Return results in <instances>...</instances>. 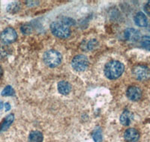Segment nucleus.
<instances>
[{"label": "nucleus", "mask_w": 150, "mask_h": 142, "mask_svg": "<svg viewBox=\"0 0 150 142\" xmlns=\"http://www.w3.org/2000/svg\"><path fill=\"white\" fill-rule=\"evenodd\" d=\"M125 70L122 63L118 61H111L105 65L104 74L110 79H116L122 76Z\"/></svg>", "instance_id": "1"}, {"label": "nucleus", "mask_w": 150, "mask_h": 142, "mask_svg": "<svg viewBox=\"0 0 150 142\" xmlns=\"http://www.w3.org/2000/svg\"><path fill=\"white\" fill-rule=\"evenodd\" d=\"M50 30L53 35L59 38H66L71 34L68 25L62 21H54L50 25Z\"/></svg>", "instance_id": "2"}, {"label": "nucleus", "mask_w": 150, "mask_h": 142, "mask_svg": "<svg viewBox=\"0 0 150 142\" xmlns=\"http://www.w3.org/2000/svg\"><path fill=\"white\" fill-rule=\"evenodd\" d=\"M62 56L58 51L48 50L44 55V61L50 67H56L62 62Z\"/></svg>", "instance_id": "3"}, {"label": "nucleus", "mask_w": 150, "mask_h": 142, "mask_svg": "<svg viewBox=\"0 0 150 142\" xmlns=\"http://www.w3.org/2000/svg\"><path fill=\"white\" fill-rule=\"evenodd\" d=\"M89 59L84 55H78L73 58L71 61V66L75 70L84 71L89 67Z\"/></svg>", "instance_id": "4"}, {"label": "nucleus", "mask_w": 150, "mask_h": 142, "mask_svg": "<svg viewBox=\"0 0 150 142\" xmlns=\"http://www.w3.org/2000/svg\"><path fill=\"white\" fill-rule=\"evenodd\" d=\"M132 73L137 79L140 81L147 80L150 78V69L144 65H137L132 70Z\"/></svg>", "instance_id": "5"}, {"label": "nucleus", "mask_w": 150, "mask_h": 142, "mask_svg": "<svg viewBox=\"0 0 150 142\" xmlns=\"http://www.w3.org/2000/svg\"><path fill=\"white\" fill-rule=\"evenodd\" d=\"M17 38V32L13 28H6L0 34V40L5 44H9L16 41Z\"/></svg>", "instance_id": "6"}, {"label": "nucleus", "mask_w": 150, "mask_h": 142, "mask_svg": "<svg viewBox=\"0 0 150 142\" xmlns=\"http://www.w3.org/2000/svg\"><path fill=\"white\" fill-rule=\"evenodd\" d=\"M126 95L131 101H137L141 98L142 91L138 87L131 86L127 90Z\"/></svg>", "instance_id": "7"}, {"label": "nucleus", "mask_w": 150, "mask_h": 142, "mask_svg": "<svg viewBox=\"0 0 150 142\" xmlns=\"http://www.w3.org/2000/svg\"><path fill=\"white\" fill-rule=\"evenodd\" d=\"M124 138L128 142H137L140 138V133L134 128L128 129L124 133Z\"/></svg>", "instance_id": "8"}, {"label": "nucleus", "mask_w": 150, "mask_h": 142, "mask_svg": "<svg viewBox=\"0 0 150 142\" xmlns=\"http://www.w3.org/2000/svg\"><path fill=\"white\" fill-rule=\"evenodd\" d=\"M124 35L125 39L127 41H130V42H137L140 39V32L138 30L134 29H127L125 31Z\"/></svg>", "instance_id": "9"}, {"label": "nucleus", "mask_w": 150, "mask_h": 142, "mask_svg": "<svg viewBox=\"0 0 150 142\" xmlns=\"http://www.w3.org/2000/svg\"><path fill=\"white\" fill-rule=\"evenodd\" d=\"M134 22L139 27H146L148 25V20L143 12H138L134 17Z\"/></svg>", "instance_id": "10"}, {"label": "nucleus", "mask_w": 150, "mask_h": 142, "mask_svg": "<svg viewBox=\"0 0 150 142\" xmlns=\"http://www.w3.org/2000/svg\"><path fill=\"white\" fill-rule=\"evenodd\" d=\"M58 91L61 94L67 95L71 91V85L66 81H60L57 85Z\"/></svg>", "instance_id": "11"}, {"label": "nucleus", "mask_w": 150, "mask_h": 142, "mask_svg": "<svg viewBox=\"0 0 150 142\" xmlns=\"http://www.w3.org/2000/svg\"><path fill=\"white\" fill-rule=\"evenodd\" d=\"M134 115L129 111H125L120 116V123L124 126H128L131 124V121L133 120Z\"/></svg>", "instance_id": "12"}, {"label": "nucleus", "mask_w": 150, "mask_h": 142, "mask_svg": "<svg viewBox=\"0 0 150 142\" xmlns=\"http://www.w3.org/2000/svg\"><path fill=\"white\" fill-rule=\"evenodd\" d=\"M14 120V115L13 114H10L8 116L5 117L3 121L2 122L1 126H0V132H5L9 128L11 124Z\"/></svg>", "instance_id": "13"}, {"label": "nucleus", "mask_w": 150, "mask_h": 142, "mask_svg": "<svg viewBox=\"0 0 150 142\" xmlns=\"http://www.w3.org/2000/svg\"><path fill=\"white\" fill-rule=\"evenodd\" d=\"M44 139L42 132L40 131L35 130L31 132L29 135L28 141L29 142H42Z\"/></svg>", "instance_id": "14"}, {"label": "nucleus", "mask_w": 150, "mask_h": 142, "mask_svg": "<svg viewBox=\"0 0 150 142\" xmlns=\"http://www.w3.org/2000/svg\"><path fill=\"white\" fill-rule=\"evenodd\" d=\"M98 42L96 40H91V41H88V42H84L83 44L81 45V48L84 50H92V49L95 48V46L97 45Z\"/></svg>", "instance_id": "15"}, {"label": "nucleus", "mask_w": 150, "mask_h": 142, "mask_svg": "<svg viewBox=\"0 0 150 142\" xmlns=\"http://www.w3.org/2000/svg\"><path fill=\"white\" fill-rule=\"evenodd\" d=\"M92 138L95 142H101L102 141V132H101V128H97L94 130L92 134Z\"/></svg>", "instance_id": "16"}, {"label": "nucleus", "mask_w": 150, "mask_h": 142, "mask_svg": "<svg viewBox=\"0 0 150 142\" xmlns=\"http://www.w3.org/2000/svg\"><path fill=\"white\" fill-rule=\"evenodd\" d=\"M140 44L144 49L150 51V36H143L141 38Z\"/></svg>", "instance_id": "17"}, {"label": "nucleus", "mask_w": 150, "mask_h": 142, "mask_svg": "<svg viewBox=\"0 0 150 142\" xmlns=\"http://www.w3.org/2000/svg\"><path fill=\"white\" fill-rule=\"evenodd\" d=\"M1 94H2V96H14V94H15V91H14V90L13 89V88H12L11 86L8 85V86H6L5 88H4Z\"/></svg>", "instance_id": "18"}, {"label": "nucleus", "mask_w": 150, "mask_h": 142, "mask_svg": "<svg viewBox=\"0 0 150 142\" xmlns=\"http://www.w3.org/2000/svg\"><path fill=\"white\" fill-rule=\"evenodd\" d=\"M21 32L24 34H29L33 32V27L29 24H25L21 27Z\"/></svg>", "instance_id": "19"}, {"label": "nucleus", "mask_w": 150, "mask_h": 142, "mask_svg": "<svg viewBox=\"0 0 150 142\" xmlns=\"http://www.w3.org/2000/svg\"><path fill=\"white\" fill-rule=\"evenodd\" d=\"M18 9H19V6L18 5H17V3H11L8 5L7 10L8 11H10V12L11 11L16 12L18 11Z\"/></svg>", "instance_id": "20"}, {"label": "nucleus", "mask_w": 150, "mask_h": 142, "mask_svg": "<svg viewBox=\"0 0 150 142\" xmlns=\"http://www.w3.org/2000/svg\"><path fill=\"white\" fill-rule=\"evenodd\" d=\"M6 56H7V52L5 51V49L3 47L0 46V58H2Z\"/></svg>", "instance_id": "21"}, {"label": "nucleus", "mask_w": 150, "mask_h": 142, "mask_svg": "<svg viewBox=\"0 0 150 142\" xmlns=\"http://www.w3.org/2000/svg\"><path fill=\"white\" fill-rule=\"evenodd\" d=\"M144 11L148 15H150V1H149L144 6Z\"/></svg>", "instance_id": "22"}, {"label": "nucleus", "mask_w": 150, "mask_h": 142, "mask_svg": "<svg viewBox=\"0 0 150 142\" xmlns=\"http://www.w3.org/2000/svg\"><path fill=\"white\" fill-rule=\"evenodd\" d=\"M4 106H5V111H6V112H8V111H9L11 109V105H10V103H5V104H4Z\"/></svg>", "instance_id": "23"}, {"label": "nucleus", "mask_w": 150, "mask_h": 142, "mask_svg": "<svg viewBox=\"0 0 150 142\" xmlns=\"http://www.w3.org/2000/svg\"><path fill=\"white\" fill-rule=\"evenodd\" d=\"M2 74H3V70H2V67L0 66V78L2 76Z\"/></svg>", "instance_id": "24"}, {"label": "nucleus", "mask_w": 150, "mask_h": 142, "mask_svg": "<svg viewBox=\"0 0 150 142\" xmlns=\"http://www.w3.org/2000/svg\"><path fill=\"white\" fill-rule=\"evenodd\" d=\"M3 103H2V101H0V109H2V107H3Z\"/></svg>", "instance_id": "25"}, {"label": "nucleus", "mask_w": 150, "mask_h": 142, "mask_svg": "<svg viewBox=\"0 0 150 142\" xmlns=\"http://www.w3.org/2000/svg\"><path fill=\"white\" fill-rule=\"evenodd\" d=\"M149 30H150V29H149Z\"/></svg>", "instance_id": "26"}]
</instances>
